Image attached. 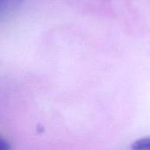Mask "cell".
<instances>
[{
  "instance_id": "2",
  "label": "cell",
  "mask_w": 150,
  "mask_h": 150,
  "mask_svg": "<svg viewBox=\"0 0 150 150\" xmlns=\"http://www.w3.org/2000/svg\"><path fill=\"white\" fill-rule=\"evenodd\" d=\"M10 149L9 143L0 137V150H7Z\"/></svg>"
},
{
  "instance_id": "1",
  "label": "cell",
  "mask_w": 150,
  "mask_h": 150,
  "mask_svg": "<svg viewBox=\"0 0 150 150\" xmlns=\"http://www.w3.org/2000/svg\"><path fill=\"white\" fill-rule=\"evenodd\" d=\"M131 148L134 150H150V138L142 139L134 142Z\"/></svg>"
}]
</instances>
